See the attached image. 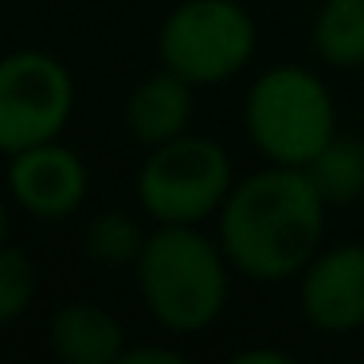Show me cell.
Here are the masks:
<instances>
[{"label":"cell","mask_w":364,"mask_h":364,"mask_svg":"<svg viewBox=\"0 0 364 364\" xmlns=\"http://www.w3.org/2000/svg\"><path fill=\"white\" fill-rule=\"evenodd\" d=\"M329 204L314 176L294 165H270L235 181L220 208V247L235 274L274 286L314 262L325 239Z\"/></svg>","instance_id":"cell-1"},{"label":"cell","mask_w":364,"mask_h":364,"mask_svg":"<svg viewBox=\"0 0 364 364\" xmlns=\"http://www.w3.org/2000/svg\"><path fill=\"white\" fill-rule=\"evenodd\" d=\"M134 274L145 314L161 329L188 337L223 317L235 267L220 239H208L196 223H157Z\"/></svg>","instance_id":"cell-2"},{"label":"cell","mask_w":364,"mask_h":364,"mask_svg":"<svg viewBox=\"0 0 364 364\" xmlns=\"http://www.w3.org/2000/svg\"><path fill=\"white\" fill-rule=\"evenodd\" d=\"M243 129L270 165L309 168V161L341 134L337 102L321 75L301 63H278L247 90Z\"/></svg>","instance_id":"cell-3"},{"label":"cell","mask_w":364,"mask_h":364,"mask_svg":"<svg viewBox=\"0 0 364 364\" xmlns=\"http://www.w3.org/2000/svg\"><path fill=\"white\" fill-rule=\"evenodd\" d=\"M137 204L157 223H204L220 215L235 188L231 157L215 137L181 134L165 145L145 149L137 168Z\"/></svg>","instance_id":"cell-4"},{"label":"cell","mask_w":364,"mask_h":364,"mask_svg":"<svg viewBox=\"0 0 364 364\" xmlns=\"http://www.w3.org/2000/svg\"><path fill=\"white\" fill-rule=\"evenodd\" d=\"M259 28L239 0H181L157 28V59L192 87H220L247 71Z\"/></svg>","instance_id":"cell-5"},{"label":"cell","mask_w":364,"mask_h":364,"mask_svg":"<svg viewBox=\"0 0 364 364\" xmlns=\"http://www.w3.org/2000/svg\"><path fill=\"white\" fill-rule=\"evenodd\" d=\"M75 114V75L43 48H16L0 63V149L20 153L63 137Z\"/></svg>","instance_id":"cell-6"},{"label":"cell","mask_w":364,"mask_h":364,"mask_svg":"<svg viewBox=\"0 0 364 364\" xmlns=\"http://www.w3.org/2000/svg\"><path fill=\"white\" fill-rule=\"evenodd\" d=\"M9 192L20 212H28L32 220L59 223L87 204L90 168L79 153L55 137V141L9 153Z\"/></svg>","instance_id":"cell-7"},{"label":"cell","mask_w":364,"mask_h":364,"mask_svg":"<svg viewBox=\"0 0 364 364\" xmlns=\"http://www.w3.org/2000/svg\"><path fill=\"white\" fill-rule=\"evenodd\" d=\"M298 309L329 337L364 329V243L321 247L298 274Z\"/></svg>","instance_id":"cell-8"},{"label":"cell","mask_w":364,"mask_h":364,"mask_svg":"<svg viewBox=\"0 0 364 364\" xmlns=\"http://www.w3.org/2000/svg\"><path fill=\"white\" fill-rule=\"evenodd\" d=\"M48 348L63 364H118L126 356V329L106 306L87 298L51 309Z\"/></svg>","instance_id":"cell-9"},{"label":"cell","mask_w":364,"mask_h":364,"mask_svg":"<svg viewBox=\"0 0 364 364\" xmlns=\"http://www.w3.org/2000/svg\"><path fill=\"white\" fill-rule=\"evenodd\" d=\"M192 82L181 79L176 71L161 67V71L145 75L126 98V129L134 134L137 145L153 149V145H165L173 137L188 134L192 126V110H196V95H192Z\"/></svg>","instance_id":"cell-10"},{"label":"cell","mask_w":364,"mask_h":364,"mask_svg":"<svg viewBox=\"0 0 364 364\" xmlns=\"http://www.w3.org/2000/svg\"><path fill=\"white\" fill-rule=\"evenodd\" d=\"M314 51L325 67H364V0H325L314 20Z\"/></svg>","instance_id":"cell-11"},{"label":"cell","mask_w":364,"mask_h":364,"mask_svg":"<svg viewBox=\"0 0 364 364\" xmlns=\"http://www.w3.org/2000/svg\"><path fill=\"white\" fill-rule=\"evenodd\" d=\"M329 208L356 204L364 196V137L337 134L306 168Z\"/></svg>","instance_id":"cell-12"},{"label":"cell","mask_w":364,"mask_h":364,"mask_svg":"<svg viewBox=\"0 0 364 364\" xmlns=\"http://www.w3.org/2000/svg\"><path fill=\"white\" fill-rule=\"evenodd\" d=\"M145 243H149V235L141 231V223L118 208L90 215L82 228V255L98 267H137Z\"/></svg>","instance_id":"cell-13"},{"label":"cell","mask_w":364,"mask_h":364,"mask_svg":"<svg viewBox=\"0 0 364 364\" xmlns=\"http://www.w3.org/2000/svg\"><path fill=\"white\" fill-rule=\"evenodd\" d=\"M36 286H40L36 259L20 243H9L0 251V325H16L32 309Z\"/></svg>","instance_id":"cell-14"},{"label":"cell","mask_w":364,"mask_h":364,"mask_svg":"<svg viewBox=\"0 0 364 364\" xmlns=\"http://www.w3.org/2000/svg\"><path fill=\"white\" fill-rule=\"evenodd\" d=\"M181 364L184 356L176 353V348H165V345H137V348H126V356H122V364Z\"/></svg>","instance_id":"cell-15"},{"label":"cell","mask_w":364,"mask_h":364,"mask_svg":"<svg viewBox=\"0 0 364 364\" xmlns=\"http://www.w3.org/2000/svg\"><path fill=\"white\" fill-rule=\"evenodd\" d=\"M231 360H235V364H259V360L286 364V360H290V353H282V348H243V353H235Z\"/></svg>","instance_id":"cell-16"}]
</instances>
